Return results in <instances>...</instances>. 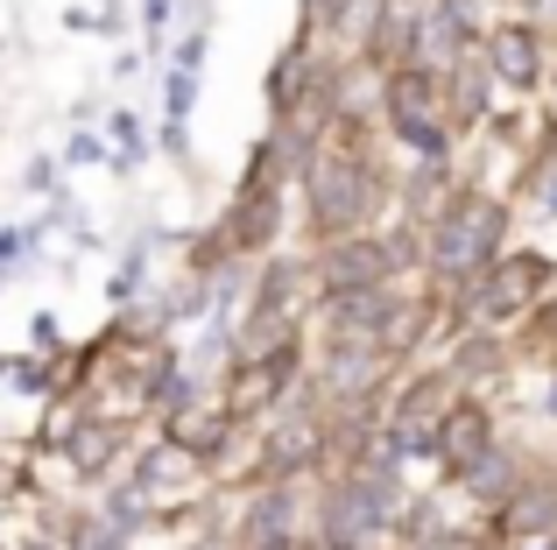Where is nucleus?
<instances>
[{
    "mask_svg": "<svg viewBox=\"0 0 557 550\" xmlns=\"http://www.w3.org/2000/svg\"><path fill=\"white\" fill-rule=\"evenodd\" d=\"M494 240H502V205L480 198V191H459L445 205V220H437V234H431V262L445 275H473L494 254Z\"/></svg>",
    "mask_w": 557,
    "mask_h": 550,
    "instance_id": "f257e3e1",
    "label": "nucleus"
},
{
    "mask_svg": "<svg viewBox=\"0 0 557 550\" xmlns=\"http://www.w3.org/2000/svg\"><path fill=\"white\" fill-rule=\"evenodd\" d=\"M368 170L354 163V155H318L311 163V220L325 226V234H346V226L368 212Z\"/></svg>",
    "mask_w": 557,
    "mask_h": 550,
    "instance_id": "f03ea898",
    "label": "nucleus"
},
{
    "mask_svg": "<svg viewBox=\"0 0 557 550\" xmlns=\"http://www.w3.org/2000/svg\"><path fill=\"white\" fill-rule=\"evenodd\" d=\"M388 113L417 149H437V78L423 64H403L388 78Z\"/></svg>",
    "mask_w": 557,
    "mask_h": 550,
    "instance_id": "7ed1b4c3",
    "label": "nucleus"
},
{
    "mask_svg": "<svg viewBox=\"0 0 557 550\" xmlns=\"http://www.w3.org/2000/svg\"><path fill=\"white\" fill-rule=\"evenodd\" d=\"M289 367H297V346H269V353H240V367H233L226 382V416L233 410H261V402L283 396Z\"/></svg>",
    "mask_w": 557,
    "mask_h": 550,
    "instance_id": "20e7f679",
    "label": "nucleus"
},
{
    "mask_svg": "<svg viewBox=\"0 0 557 550\" xmlns=\"http://www.w3.org/2000/svg\"><path fill=\"white\" fill-rule=\"evenodd\" d=\"M431 452L445 459L451 473H473V466H487V452H494V424H487V410H473V402L445 410V424H437Z\"/></svg>",
    "mask_w": 557,
    "mask_h": 550,
    "instance_id": "39448f33",
    "label": "nucleus"
},
{
    "mask_svg": "<svg viewBox=\"0 0 557 550\" xmlns=\"http://www.w3.org/2000/svg\"><path fill=\"white\" fill-rule=\"evenodd\" d=\"M502 523H508V543L557 550V495H550V487H522V495L502 509Z\"/></svg>",
    "mask_w": 557,
    "mask_h": 550,
    "instance_id": "423d86ee",
    "label": "nucleus"
},
{
    "mask_svg": "<svg viewBox=\"0 0 557 550\" xmlns=\"http://www.w3.org/2000/svg\"><path fill=\"white\" fill-rule=\"evenodd\" d=\"M536 289H544V262H536V254H508V262H494L480 311H487V317H508V311H522Z\"/></svg>",
    "mask_w": 557,
    "mask_h": 550,
    "instance_id": "0eeeda50",
    "label": "nucleus"
},
{
    "mask_svg": "<svg viewBox=\"0 0 557 550\" xmlns=\"http://www.w3.org/2000/svg\"><path fill=\"white\" fill-rule=\"evenodd\" d=\"M226 424H233L226 410H205V402H190V410H170L163 438L177 445V452H198V459H212L219 445H226Z\"/></svg>",
    "mask_w": 557,
    "mask_h": 550,
    "instance_id": "6e6552de",
    "label": "nucleus"
},
{
    "mask_svg": "<svg viewBox=\"0 0 557 550\" xmlns=\"http://www.w3.org/2000/svg\"><path fill=\"white\" fill-rule=\"evenodd\" d=\"M487 57H494V71H502V85H536V36L530 28H494V42H487Z\"/></svg>",
    "mask_w": 557,
    "mask_h": 550,
    "instance_id": "1a4fd4ad",
    "label": "nucleus"
},
{
    "mask_svg": "<svg viewBox=\"0 0 557 550\" xmlns=\"http://www.w3.org/2000/svg\"><path fill=\"white\" fill-rule=\"evenodd\" d=\"M437 382H417L409 388V402H403V416H395V445H431L437 438V424H445V410H437Z\"/></svg>",
    "mask_w": 557,
    "mask_h": 550,
    "instance_id": "9d476101",
    "label": "nucleus"
},
{
    "mask_svg": "<svg viewBox=\"0 0 557 550\" xmlns=\"http://www.w3.org/2000/svg\"><path fill=\"white\" fill-rule=\"evenodd\" d=\"M311 452H318V424H289V430H275V438L261 445V466H269V473H289V466H304Z\"/></svg>",
    "mask_w": 557,
    "mask_h": 550,
    "instance_id": "9b49d317",
    "label": "nucleus"
},
{
    "mask_svg": "<svg viewBox=\"0 0 557 550\" xmlns=\"http://www.w3.org/2000/svg\"><path fill=\"white\" fill-rule=\"evenodd\" d=\"M247 537H255V550H269V543H283V529H289V495H261L255 501V515H247Z\"/></svg>",
    "mask_w": 557,
    "mask_h": 550,
    "instance_id": "f8f14e48",
    "label": "nucleus"
},
{
    "mask_svg": "<svg viewBox=\"0 0 557 550\" xmlns=\"http://www.w3.org/2000/svg\"><path fill=\"white\" fill-rule=\"evenodd\" d=\"M78 550H121V537L113 529H78Z\"/></svg>",
    "mask_w": 557,
    "mask_h": 550,
    "instance_id": "ddd939ff",
    "label": "nucleus"
},
{
    "mask_svg": "<svg viewBox=\"0 0 557 550\" xmlns=\"http://www.w3.org/2000/svg\"><path fill=\"white\" fill-rule=\"evenodd\" d=\"M339 8H346V0H311V14H318V22H339Z\"/></svg>",
    "mask_w": 557,
    "mask_h": 550,
    "instance_id": "4468645a",
    "label": "nucleus"
},
{
    "mask_svg": "<svg viewBox=\"0 0 557 550\" xmlns=\"http://www.w3.org/2000/svg\"><path fill=\"white\" fill-rule=\"evenodd\" d=\"M198 550H219V543H198Z\"/></svg>",
    "mask_w": 557,
    "mask_h": 550,
    "instance_id": "2eb2a0df",
    "label": "nucleus"
}]
</instances>
